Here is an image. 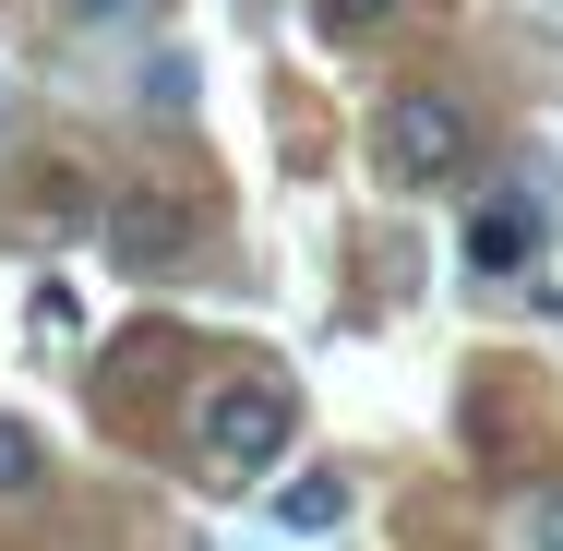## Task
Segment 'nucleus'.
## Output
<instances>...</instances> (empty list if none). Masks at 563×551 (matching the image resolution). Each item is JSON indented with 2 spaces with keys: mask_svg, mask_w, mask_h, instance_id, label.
Here are the masks:
<instances>
[{
  "mask_svg": "<svg viewBox=\"0 0 563 551\" xmlns=\"http://www.w3.org/2000/svg\"><path fill=\"white\" fill-rule=\"evenodd\" d=\"M540 228H552V205H540V192H528V168H516V180L467 217V264H479V276H516V264L540 252Z\"/></svg>",
  "mask_w": 563,
  "mask_h": 551,
  "instance_id": "20e7f679",
  "label": "nucleus"
},
{
  "mask_svg": "<svg viewBox=\"0 0 563 551\" xmlns=\"http://www.w3.org/2000/svg\"><path fill=\"white\" fill-rule=\"evenodd\" d=\"M396 12H408V0H312L324 36H372V24H396Z\"/></svg>",
  "mask_w": 563,
  "mask_h": 551,
  "instance_id": "0eeeda50",
  "label": "nucleus"
},
{
  "mask_svg": "<svg viewBox=\"0 0 563 551\" xmlns=\"http://www.w3.org/2000/svg\"><path fill=\"white\" fill-rule=\"evenodd\" d=\"M36 480H48V443H36V420H12V408H0V504H24Z\"/></svg>",
  "mask_w": 563,
  "mask_h": 551,
  "instance_id": "39448f33",
  "label": "nucleus"
},
{
  "mask_svg": "<svg viewBox=\"0 0 563 551\" xmlns=\"http://www.w3.org/2000/svg\"><path fill=\"white\" fill-rule=\"evenodd\" d=\"M372 168H384L396 192H455V180L479 168V109H467L455 85H396V97L372 109Z\"/></svg>",
  "mask_w": 563,
  "mask_h": 551,
  "instance_id": "f257e3e1",
  "label": "nucleus"
},
{
  "mask_svg": "<svg viewBox=\"0 0 563 551\" xmlns=\"http://www.w3.org/2000/svg\"><path fill=\"white\" fill-rule=\"evenodd\" d=\"M528 551H563V480L540 492V504H528Z\"/></svg>",
  "mask_w": 563,
  "mask_h": 551,
  "instance_id": "6e6552de",
  "label": "nucleus"
},
{
  "mask_svg": "<svg viewBox=\"0 0 563 551\" xmlns=\"http://www.w3.org/2000/svg\"><path fill=\"white\" fill-rule=\"evenodd\" d=\"M73 12H85V24H120V12H132V0H73Z\"/></svg>",
  "mask_w": 563,
  "mask_h": 551,
  "instance_id": "1a4fd4ad",
  "label": "nucleus"
},
{
  "mask_svg": "<svg viewBox=\"0 0 563 551\" xmlns=\"http://www.w3.org/2000/svg\"><path fill=\"white\" fill-rule=\"evenodd\" d=\"M288 443H300V396H288L276 372H217V384L192 396V455H205L217 480H264Z\"/></svg>",
  "mask_w": 563,
  "mask_h": 551,
  "instance_id": "f03ea898",
  "label": "nucleus"
},
{
  "mask_svg": "<svg viewBox=\"0 0 563 551\" xmlns=\"http://www.w3.org/2000/svg\"><path fill=\"white\" fill-rule=\"evenodd\" d=\"M336 516H347V480H324V467L276 492V528H336Z\"/></svg>",
  "mask_w": 563,
  "mask_h": 551,
  "instance_id": "423d86ee",
  "label": "nucleus"
},
{
  "mask_svg": "<svg viewBox=\"0 0 563 551\" xmlns=\"http://www.w3.org/2000/svg\"><path fill=\"white\" fill-rule=\"evenodd\" d=\"M97 228H109L120 276H180V264H192V240H205V217H192L168 180H132V192H120Z\"/></svg>",
  "mask_w": 563,
  "mask_h": 551,
  "instance_id": "7ed1b4c3",
  "label": "nucleus"
}]
</instances>
